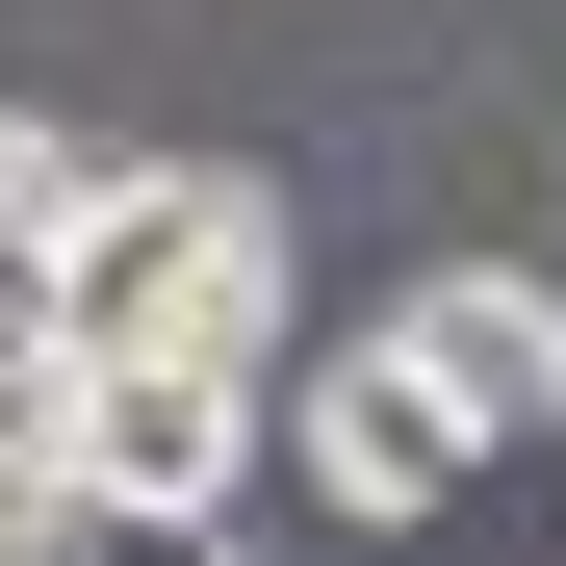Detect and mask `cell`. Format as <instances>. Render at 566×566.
Here are the masks:
<instances>
[{
    "mask_svg": "<svg viewBox=\"0 0 566 566\" xmlns=\"http://www.w3.org/2000/svg\"><path fill=\"white\" fill-rule=\"evenodd\" d=\"M52 207H77V129H52V104H0V232L52 258Z\"/></svg>",
    "mask_w": 566,
    "mask_h": 566,
    "instance_id": "obj_5",
    "label": "cell"
},
{
    "mask_svg": "<svg viewBox=\"0 0 566 566\" xmlns=\"http://www.w3.org/2000/svg\"><path fill=\"white\" fill-rule=\"evenodd\" d=\"M52 490H77V541H207L258 490V387H207V360H52Z\"/></svg>",
    "mask_w": 566,
    "mask_h": 566,
    "instance_id": "obj_2",
    "label": "cell"
},
{
    "mask_svg": "<svg viewBox=\"0 0 566 566\" xmlns=\"http://www.w3.org/2000/svg\"><path fill=\"white\" fill-rule=\"evenodd\" d=\"M258 463H310V490L360 515V541H412L438 490H463V438L387 387V335H335V360H283V387H258Z\"/></svg>",
    "mask_w": 566,
    "mask_h": 566,
    "instance_id": "obj_4",
    "label": "cell"
},
{
    "mask_svg": "<svg viewBox=\"0 0 566 566\" xmlns=\"http://www.w3.org/2000/svg\"><path fill=\"white\" fill-rule=\"evenodd\" d=\"M387 387L490 463V438H566V258H438L387 310Z\"/></svg>",
    "mask_w": 566,
    "mask_h": 566,
    "instance_id": "obj_3",
    "label": "cell"
},
{
    "mask_svg": "<svg viewBox=\"0 0 566 566\" xmlns=\"http://www.w3.org/2000/svg\"><path fill=\"white\" fill-rule=\"evenodd\" d=\"M52 360L283 387V207L232 155H77V207H52Z\"/></svg>",
    "mask_w": 566,
    "mask_h": 566,
    "instance_id": "obj_1",
    "label": "cell"
}]
</instances>
